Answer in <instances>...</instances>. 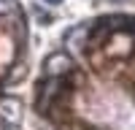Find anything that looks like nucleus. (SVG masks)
I'll list each match as a JSON object with an SVG mask.
<instances>
[{"label": "nucleus", "mask_w": 135, "mask_h": 130, "mask_svg": "<svg viewBox=\"0 0 135 130\" xmlns=\"http://www.w3.org/2000/svg\"><path fill=\"white\" fill-rule=\"evenodd\" d=\"M62 87H65L62 76H49V79L38 87V108L41 111H49V108L54 106V98L62 92Z\"/></svg>", "instance_id": "1"}, {"label": "nucleus", "mask_w": 135, "mask_h": 130, "mask_svg": "<svg viewBox=\"0 0 135 130\" xmlns=\"http://www.w3.org/2000/svg\"><path fill=\"white\" fill-rule=\"evenodd\" d=\"M73 68V62L68 54H51V57L46 60V73L49 76H62L65 71H70Z\"/></svg>", "instance_id": "2"}, {"label": "nucleus", "mask_w": 135, "mask_h": 130, "mask_svg": "<svg viewBox=\"0 0 135 130\" xmlns=\"http://www.w3.org/2000/svg\"><path fill=\"white\" fill-rule=\"evenodd\" d=\"M16 108H19L16 100H3L0 103V111H3L6 117H11V119H16Z\"/></svg>", "instance_id": "3"}, {"label": "nucleus", "mask_w": 135, "mask_h": 130, "mask_svg": "<svg viewBox=\"0 0 135 130\" xmlns=\"http://www.w3.org/2000/svg\"><path fill=\"white\" fill-rule=\"evenodd\" d=\"M46 3H49V6H60L62 0H46Z\"/></svg>", "instance_id": "4"}, {"label": "nucleus", "mask_w": 135, "mask_h": 130, "mask_svg": "<svg viewBox=\"0 0 135 130\" xmlns=\"http://www.w3.org/2000/svg\"><path fill=\"white\" fill-rule=\"evenodd\" d=\"M0 130H3V127H0Z\"/></svg>", "instance_id": "5"}]
</instances>
